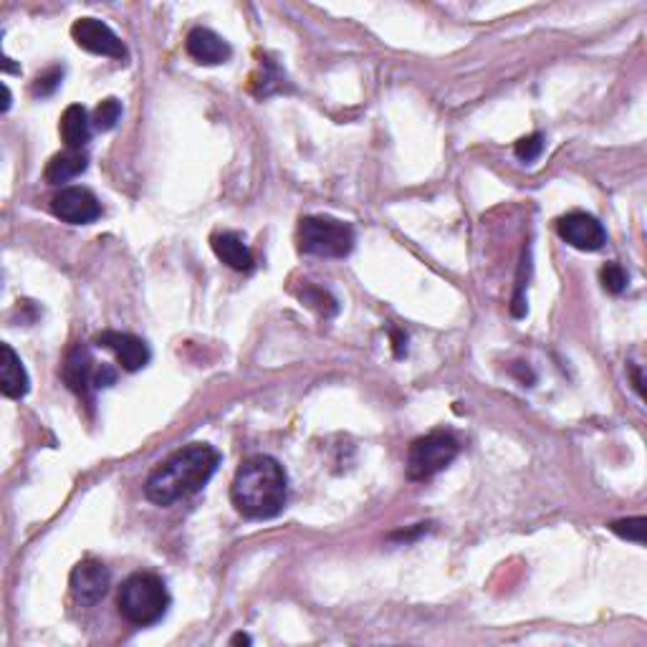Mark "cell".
I'll list each match as a JSON object with an SVG mask.
<instances>
[{
	"label": "cell",
	"instance_id": "7402d4cb",
	"mask_svg": "<svg viewBox=\"0 0 647 647\" xmlns=\"http://www.w3.org/2000/svg\"><path fill=\"white\" fill-rule=\"evenodd\" d=\"M645 524L647 521L642 516H635V519H622L610 524V529L615 531L617 536L627 541H635V544H645Z\"/></svg>",
	"mask_w": 647,
	"mask_h": 647
},
{
	"label": "cell",
	"instance_id": "6da1fadb",
	"mask_svg": "<svg viewBox=\"0 0 647 647\" xmlns=\"http://www.w3.org/2000/svg\"><path fill=\"white\" fill-rule=\"evenodd\" d=\"M220 466V453L208 443H190L165 458L145 483V496L155 506H172L208 486Z\"/></svg>",
	"mask_w": 647,
	"mask_h": 647
},
{
	"label": "cell",
	"instance_id": "52a82bcc",
	"mask_svg": "<svg viewBox=\"0 0 647 647\" xmlns=\"http://www.w3.org/2000/svg\"><path fill=\"white\" fill-rule=\"evenodd\" d=\"M557 233L564 243H569V246L584 253L599 251L607 243L605 225L599 223L594 215L582 213V210H574V213H567L564 218H559Z\"/></svg>",
	"mask_w": 647,
	"mask_h": 647
},
{
	"label": "cell",
	"instance_id": "9c48e42d",
	"mask_svg": "<svg viewBox=\"0 0 647 647\" xmlns=\"http://www.w3.org/2000/svg\"><path fill=\"white\" fill-rule=\"evenodd\" d=\"M51 210L69 225H89L102 215V203L86 188H64L51 200Z\"/></svg>",
	"mask_w": 647,
	"mask_h": 647
},
{
	"label": "cell",
	"instance_id": "8fae6325",
	"mask_svg": "<svg viewBox=\"0 0 647 647\" xmlns=\"http://www.w3.org/2000/svg\"><path fill=\"white\" fill-rule=\"evenodd\" d=\"M185 51L195 64L203 66H220L233 56L230 43L210 28H193L185 38Z\"/></svg>",
	"mask_w": 647,
	"mask_h": 647
},
{
	"label": "cell",
	"instance_id": "44dd1931",
	"mask_svg": "<svg viewBox=\"0 0 647 647\" xmlns=\"http://www.w3.org/2000/svg\"><path fill=\"white\" fill-rule=\"evenodd\" d=\"M544 145H546L544 134L534 132L529 134V137H521V140L516 142L514 152L521 162H536L541 157V152H544Z\"/></svg>",
	"mask_w": 647,
	"mask_h": 647
},
{
	"label": "cell",
	"instance_id": "cb8c5ba5",
	"mask_svg": "<svg viewBox=\"0 0 647 647\" xmlns=\"http://www.w3.org/2000/svg\"><path fill=\"white\" fill-rule=\"evenodd\" d=\"M392 347H395V357L402 359L407 354V334L392 332Z\"/></svg>",
	"mask_w": 647,
	"mask_h": 647
},
{
	"label": "cell",
	"instance_id": "277c9868",
	"mask_svg": "<svg viewBox=\"0 0 647 647\" xmlns=\"http://www.w3.org/2000/svg\"><path fill=\"white\" fill-rule=\"evenodd\" d=\"M354 228L329 215H306L299 225V248L306 256L347 258L354 248Z\"/></svg>",
	"mask_w": 647,
	"mask_h": 647
},
{
	"label": "cell",
	"instance_id": "7a4b0ae2",
	"mask_svg": "<svg viewBox=\"0 0 647 647\" xmlns=\"http://www.w3.org/2000/svg\"><path fill=\"white\" fill-rule=\"evenodd\" d=\"M289 496V478L284 466L271 455H251L241 463L230 483V501L246 519H276Z\"/></svg>",
	"mask_w": 647,
	"mask_h": 647
},
{
	"label": "cell",
	"instance_id": "603a6c76",
	"mask_svg": "<svg viewBox=\"0 0 647 647\" xmlns=\"http://www.w3.org/2000/svg\"><path fill=\"white\" fill-rule=\"evenodd\" d=\"M61 79H64V69H59V66H54V69H49L46 74H41L36 79V84H33V97H51V94L59 89Z\"/></svg>",
	"mask_w": 647,
	"mask_h": 647
},
{
	"label": "cell",
	"instance_id": "3957f363",
	"mask_svg": "<svg viewBox=\"0 0 647 647\" xmlns=\"http://www.w3.org/2000/svg\"><path fill=\"white\" fill-rule=\"evenodd\" d=\"M117 607L129 625L150 627L157 625L170 610V592L157 574L137 572L119 587Z\"/></svg>",
	"mask_w": 647,
	"mask_h": 647
},
{
	"label": "cell",
	"instance_id": "d4e9b609",
	"mask_svg": "<svg viewBox=\"0 0 647 647\" xmlns=\"http://www.w3.org/2000/svg\"><path fill=\"white\" fill-rule=\"evenodd\" d=\"M230 645H251V637L243 635V632H238V635L230 637Z\"/></svg>",
	"mask_w": 647,
	"mask_h": 647
},
{
	"label": "cell",
	"instance_id": "ac0fdd59",
	"mask_svg": "<svg viewBox=\"0 0 647 647\" xmlns=\"http://www.w3.org/2000/svg\"><path fill=\"white\" fill-rule=\"evenodd\" d=\"M299 299L304 301L306 306H311L314 311H319L324 319H327V316H334L339 311L337 299H334L327 289H319V286L309 284V281H304V289L299 291Z\"/></svg>",
	"mask_w": 647,
	"mask_h": 647
},
{
	"label": "cell",
	"instance_id": "30bf717a",
	"mask_svg": "<svg viewBox=\"0 0 647 647\" xmlns=\"http://www.w3.org/2000/svg\"><path fill=\"white\" fill-rule=\"evenodd\" d=\"M97 347L109 349L117 357L119 367L124 372H140L150 364L152 352L147 347V342H142L140 337H134V334H124V332H102L97 339H94Z\"/></svg>",
	"mask_w": 647,
	"mask_h": 647
},
{
	"label": "cell",
	"instance_id": "d6986e66",
	"mask_svg": "<svg viewBox=\"0 0 647 647\" xmlns=\"http://www.w3.org/2000/svg\"><path fill=\"white\" fill-rule=\"evenodd\" d=\"M119 117H122V104H119L114 97H109L99 104L91 122H94V127H97L99 132H109V129L117 127Z\"/></svg>",
	"mask_w": 647,
	"mask_h": 647
},
{
	"label": "cell",
	"instance_id": "ba28073f",
	"mask_svg": "<svg viewBox=\"0 0 647 647\" xmlns=\"http://www.w3.org/2000/svg\"><path fill=\"white\" fill-rule=\"evenodd\" d=\"M69 587L79 605L94 607L107 597L109 587H112V574L97 559H84L71 572Z\"/></svg>",
	"mask_w": 647,
	"mask_h": 647
},
{
	"label": "cell",
	"instance_id": "5b68a950",
	"mask_svg": "<svg viewBox=\"0 0 647 647\" xmlns=\"http://www.w3.org/2000/svg\"><path fill=\"white\" fill-rule=\"evenodd\" d=\"M458 450V440L450 433L435 430V433L423 435L407 450V478L410 481H428V478L438 476L458 458Z\"/></svg>",
	"mask_w": 647,
	"mask_h": 647
},
{
	"label": "cell",
	"instance_id": "4fadbf2b",
	"mask_svg": "<svg viewBox=\"0 0 647 647\" xmlns=\"http://www.w3.org/2000/svg\"><path fill=\"white\" fill-rule=\"evenodd\" d=\"M210 243H213L215 256H218L225 266L233 268V271L251 273L253 268H256V258H253L251 248H248L246 241H243L238 233H233V230L215 233V236L210 238Z\"/></svg>",
	"mask_w": 647,
	"mask_h": 647
},
{
	"label": "cell",
	"instance_id": "9a60e30c",
	"mask_svg": "<svg viewBox=\"0 0 647 647\" xmlns=\"http://www.w3.org/2000/svg\"><path fill=\"white\" fill-rule=\"evenodd\" d=\"M91 119L81 104H71L64 114H61L59 132L64 140L66 150H84L91 140Z\"/></svg>",
	"mask_w": 647,
	"mask_h": 647
},
{
	"label": "cell",
	"instance_id": "8992f818",
	"mask_svg": "<svg viewBox=\"0 0 647 647\" xmlns=\"http://www.w3.org/2000/svg\"><path fill=\"white\" fill-rule=\"evenodd\" d=\"M71 36H74L76 46L89 51V54L107 56V59H127V46L122 43V38L99 18H79L71 26Z\"/></svg>",
	"mask_w": 647,
	"mask_h": 647
},
{
	"label": "cell",
	"instance_id": "ffe728a7",
	"mask_svg": "<svg viewBox=\"0 0 647 647\" xmlns=\"http://www.w3.org/2000/svg\"><path fill=\"white\" fill-rule=\"evenodd\" d=\"M599 281H602V289L607 294H622L627 289V273L620 263H607L602 271H599Z\"/></svg>",
	"mask_w": 647,
	"mask_h": 647
},
{
	"label": "cell",
	"instance_id": "7c38bea8",
	"mask_svg": "<svg viewBox=\"0 0 647 647\" xmlns=\"http://www.w3.org/2000/svg\"><path fill=\"white\" fill-rule=\"evenodd\" d=\"M97 362L91 357V352L86 347H74L66 354L64 362V382L69 385L71 392H76L79 397H91V390H97Z\"/></svg>",
	"mask_w": 647,
	"mask_h": 647
},
{
	"label": "cell",
	"instance_id": "e0dca14e",
	"mask_svg": "<svg viewBox=\"0 0 647 647\" xmlns=\"http://www.w3.org/2000/svg\"><path fill=\"white\" fill-rule=\"evenodd\" d=\"M284 86H286L284 71L273 64V61L263 59L261 71H258V76H253V94H256L258 99H266V97H271V94H279V91H284Z\"/></svg>",
	"mask_w": 647,
	"mask_h": 647
},
{
	"label": "cell",
	"instance_id": "2e32d148",
	"mask_svg": "<svg viewBox=\"0 0 647 647\" xmlns=\"http://www.w3.org/2000/svg\"><path fill=\"white\" fill-rule=\"evenodd\" d=\"M86 167H89V157H86L84 150H64L51 157L43 177H46L49 185H61V182H69L74 180V177H79Z\"/></svg>",
	"mask_w": 647,
	"mask_h": 647
},
{
	"label": "cell",
	"instance_id": "5bb4252c",
	"mask_svg": "<svg viewBox=\"0 0 647 647\" xmlns=\"http://www.w3.org/2000/svg\"><path fill=\"white\" fill-rule=\"evenodd\" d=\"M0 352H3V362H0V392L11 397V400H21L31 390L26 367H23L21 357L13 352L11 344H3Z\"/></svg>",
	"mask_w": 647,
	"mask_h": 647
}]
</instances>
